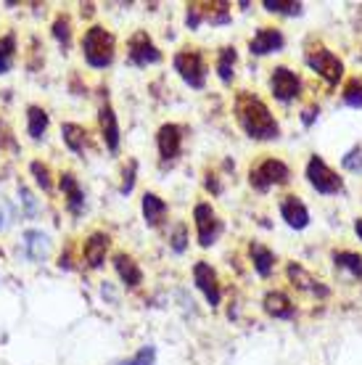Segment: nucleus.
I'll return each instance as SVG.
<instances>
[{"label":"nucleus","mask_w":362,"mask_h":365,"mask_svg":"<svg viewBox=\"0 0 362 365\" xmlns=\"http://www.w3.org/2000/svg\"><path fill=\"white\" fill-rule=\"evenodd\" d=\"M82 51H85V61L95 69H103L114 61V35L106 32L103 27H90L85 32L82 40Z\"/></svg>","instance_id":"nucleus-2"},{"label":"nucleus","mask_w":362,"mask_h":365,"mask_svg":"<svg viewBox=\"0 0 362 365\" xmlns=\"http://www.w3.org/2000/svg\"><path fill=\"white\" fill-rule=\"evenodd\" d=\"M127 58H130V64H135V66H148V64H159V61H162V53H159V48L151 43V37L145 35V32H138V35H133V40H130Z\"/></svg>","instance_id":"nucleus-10"},{"label":"nucleus","mask_w":362,"mask_h":365,"mask_svg":"<svg viewBox=\"0 0 362 365\" xmlns=\"http://www.w3.org/2000/svg\"><path fill=\"white\" fill-rule=\"evenodd\" d=\"M61 191L66 193V207L72 215H80L85 210V193H82L80 182L74 180V175H61Z\"/></svg>","instance_id":"nucleus-18"},{"label":"nucleus","mask_w":362,"mask_h":365,"mask_svg":"<svg viewBox=\"0 0 362 365\" xmlns=\"http://www.w3.org/2000/svg\"><path fill=\"white\" fill-rule=\"evenodd\" d=\"M264 9L270 14H283V16H299L301 3H283V0H264Z\"/></svg>","instance_id":"nucleus-29"},{"label":"nucleus","mask_w":362,"mask_h":365,"mask_svg":"<svg viewBox=\"0 0 362 365\" xmlns=\"http://www.w3.org/2000/svg\"><path fill=\"white\" fill-rule=\"evenodd\" d=\"M317 114H320V106H309V109L304 111V117H301V119H304V125H312Z\"/></svg>","instance_id":"nucleus-38"},{"label":"nucleus","mask_w":362,"mask_h":365,"mask_svg":"<svg viewBox=\"0 0 362 365\" xmlns=\"http://www.w3.org/2000/svg\"><path fill=\"white\" fill-rule=\"evenodd\" d=\"M48 249H51V241H48V236L43 230H27L24 233V252H27L29 259H35V262L46 259Z\"/></svg>","instance_id":"nucleus-17"},{"label":"nucleus","mask_w":362,"mask_h":365,"mask_svg":"<svg viewBox=\"0 0 362 365\" xmlns=\"http://www.w3.org/2000/svg\"><path fill=\"white\" fill-rule=\"evenodd\" d=\"M212 21V24H227L230 14H227V3H193L188 6V27L196 29L201 21Z\"/></svg>","instance_id":"nucleus-9"},{"label":"nucleus","mask_w":362,"mask_h":365,"mask_svg":"<svg viewBox=\"0 0 362 365\" xmlns=\"http://www.w3.org/2000/svg\"><path fill=\"white\" fill-rule=\"evenodd\" d=\"M193 220H196V230H199V244L201 247H212L219 233H222V222H219L217 212L212 210L209 204H196Z\"/></svg>","instance_id":"nucleus-7"},{"label":"nucleus","mask_w":362,"mask_h":365,"mask_svg":"<svg viewBox=\"0 0 362 365\" xmlns=\"http://www.w3.org/2000/svg\"><path fill=\"white\" fill-rule=\"evenodd\" d=\"M236 61H238L236 48H222V53H219V58H217V74L222 83H230V80H233Z\"/></svg>","instance_id":"nucleus-25"},{"label":"nucleus","mask_w":362,"mask_h":365,"mask_svg":"<svg viewBox=\"0 0 362 365\" xmlns=\"http://www.w3.org/2000/svg\"><path fill=\"white\" fill-rule=\"evenodd\" d=\"M252 259L257 273L262 275V278H267L272 273V267H275V255H272L270 249H264L262 244H252Z\"/></svg>","instance_id":"nucleus-24"},{"label":"nucleus","mask_w":362,"mask_h":365,"mask_svg":"<svg viewBox=\"0 0 362 365\" xmlns=\"http://www.w3.org/2000/svg\"><path fill=\"white\" fill-rule=\"evenodd\" d=\"M236 114L241 128L246 130V135L254 138V140H275V138L281 135V128L272 119L270 109L259 98H254V96H238Z\"/></svg>","instance_id":"nucleus-1"},{"label":"nucleus","mask_w":362,"mask_h":365,"mask_svg":"<svg viewBox=\"0 0 362 365\" xmlns=\"http://www.w3.org/2000/svg\"><path fill=\"white\" fill-rule=\"evenodd\" d=\"M354 230H357V236H360V241H362V220H354Z\"/></svg>","instance_id":"nucleus-39"},{"label":"nucleus","mask_w":362,"mask_h":365,"mask_svg":"<svg viewBox=\"0 0 362 365\" xmlns=\"http://www.w3.org/2000/svg\"><path fill=\"white\" fill-rule=\"evenodd\" d=\"M27 119H29V135L35 138V140H40L43 133L48 130V114L40 106H29Z\"/></svg>","instance_id":"nucleus-26"},{"label":"nucleus","mask_w":362,"mask_h":365,"mask_svg":"<svg viewBox=\"0 0 362 365\" xmlns=\"http://www.w3.org/2000/svg\"><path fill=\"white\" fill-rule=\"evenodd\" d=\"M307 64H309V69H312L315 74H320L331 88L338 85V80L344 77V64H341V58H338L336 53H331L328 48L312 51V53L307 56Z\"/></svg>","instance_id":"nucleus-5"},{"label":"nucleus","mask_w":362,"mask_h":365,"mask_svg":"<svg viewBox=\"0 0 362 365\" xmlns=\"http://www.w3.org/2000/svg\"><path fill=\"white\" fill-rule=\"evenodd\" d=\"M170 241H172L175 252H185V247H188V228H185V225H177Z\"/></svg>","instance_id":"nucleus-35"},{"label":"nucleus","mask_w":362,"mask_h":365,"mask_svg":"<svg viewBox=\"0 0 362 365\" xmlns=\"http://www.w3.org/2000/svg\"><path fill=\"white\" fill-rule=\"evenodd\" d=\"M264 312L272 315V318L289 320L296 315V307H294V302H291L283 292H270L267 297H264Z\"/></svg>","instance_id":"nucleus-15"},{"label":"nucleus","mask_w":362,"mask_h":365,"mask_svg":"<svg viewBox=\"0 0 362 365\" xmlns=\"http://www.w3.org/2000/svg\"><path fill=\"white\" fill-rule=\"evenodd\" d=\"M19 193H21V199H24V204H27L29 215H35V199H32V193H29L27 188H19Z\"/></svg>","instance_id":"nucleus-37"},{"label":"nucleus","mask_w":362,"mask_h":365,"mask_svg":"<svg viewBox=\"0 0 362 365\" xmlns=\"http://www.w3.org/2000/svg\"><path fill=\"white\" fill-rule=\"evenodd\" d=\"M106 249H109V236H106V233H93V236L85 241V262H88V267L103 265Z\"/></svg>","instance_id":"nucleus-16"},{"label":"nucleus","mask_w":362,"mask_h":365,"mask_svg":"<svg viewBox=\"0 0 362 365\" xmlns=\"http://www.w3.org/2000/svg\"><path fill=\"white\" fill-rule=\"evenodd\" d=\"M114 267H117L119 278H122L130 289L140 286V281H143V273H140V267L135 265V259H133V257L117 255V257H114Z\"/></svg>","instance_id":"nucleus-19"},{"label":"nucleus","mask_w":362,"mask_h":365,"mask_svg":"<svg viewBox=\"0 0 362 365\" xmlns=\"http://www.w3.org/2000/svg\"><path fill=\"white\" fill-rule=\"evenodd\" d=\"M289 278L294 281V286H299V289H307V292H315V294H320V297H328L326 286H320V281H315L301 265H289Z\"/></svg>","instance_id":"nucleus-22"},{"label":"nucleus","mask_w":362,"mask_h":365,"mask_svg":"<svg viewBox=\"0 0 362 365\" xmlns=\"http://www.w3.org/2000/svg\"><path fill=\"white\" fill-rule=\"evenodd\" d=\"M175 72L180 74L190 88H204L207 83V64L199 51H182L175 56Z\"/></svg>","instance_id":"nucleus-4"},{"label":"nucleus","mask_w":362,"mask_h":365,"mask_svg":"<svg viewBox=\"0 0 362 365\" xmlns=\"http://www.w3.org/2000/svg\"><path fill=\"white\" fill-rule=\"evenodd\" d=\"M53 35L56 40L61 43L63 48H69V43H72V32H69V19L66 16H58L53 24Z\"/></svg>","instance_id":"nucleus-31"},{"label":"nucleus","mask_w":362,"mask_h":365,"mask_svg":"<svg viewBox=\"0 0 362 365\" xmlns=\"http://www.w3.org/2000/svg\"><path fill=\"white\" fill-rule=\"evenodd\" d=\"M100 130H103V140L109 151H117L119 148V125H117V114L111 109L109 103L100 109Z\"/></svg>","instance_id":"nucleus-20"},{"label":"nucleus","mask_w":362,"mask_h":365,"mask_svg":"<svg viewBox=\"0 0 362 365\" xmlns=\"http://www.w3.org/2000/svg\"><path fill=\"white\" fill-rule=\"evenodd\" d=\"M344 103L354 106V109H362V80H349L344 88Z\"/></svg>","instance_id":"nucleus-30"},{"label":"nucleus","mask_w":362,"mask_h":365,"mask_svg":"<svg viewBox=\"0 0 362 365\" xmlns=\"http://www.w3.org/2000/svg\"><path fill=\"white\" fill-rule=\"evenodd\" d=\"M333 262L338 267H344L354 278H362V257L354 255V252H336L333 255Z\"/></svg>","instance_id":"nucleus-27"},{"label":"nucleus","mask_w":362,"mask_h":365,"mask_svg":"<svg viewBox=\"0 0 362 365\" xmlns=\"http://www.w3.org/2000/svg\"><path fill=\"white\" fill-rule=\"evenodd\" d=\"M270 91H272V96H275L278 101L289 103V101L299 98L301 80L294 72H291L289 66H278V69L272 72V77H270Z\"/></svg>","instance_id":"nucleus-8"},{"label":"nucleus","mask_w":362,"mask_h":365,"mask_svg":"<svg viewBox=\"0 0 362 365\" xmlns=\"http://www.w3.org/2000/svg\"><path fill=\"white\" fill-rule=\"evenodd\" d=\"M135 170H138V165H135V162H130V170L125 173V182H122V188H119L122 193L133 191V185H135Z\"/></svg>","instance_id":"nucleus-36"},{"label":"nucleus","mask_w":362,"mask_h":365,"mask_svg":"<svg viewBox=\"0 0 362 365\" xmlns=\"http://www.w3.org/2000/svg\"><path fill=\"white\" fill-rule=\"evenodd\" d=\"M154 360H156V349L154 347H143L135 357L122 360V363H117V365H154Z\"/></svg>","instance_id":"nucleus-32"},{"label":"nucleus","mask_w":362,"mask_h":365,"mask_svg":"<svg viewBox=\"0 0 362 365\" xmlns=\"http://www.w3.org/2000/svg\"><path fill=\"white\" fill-rule=\"evenodd\" d=\"M193 281H196V286L204 292V297H207L209 304H212V307H217L219 299H222V292H219V283H217V273H214L207 262H196V267H193Z\"/></svg>","instance_id":"nucleus-11"},{"label":"nucleus","mask_w":362,"mask_h":365,"mask_svg":"<svg viewBox=\"0 0 362 365\" xmlns=\"http://www.w3.org/2000/svg\"><path fill=\"white\" fill-rule=\"evenodd\" d=\"M14 56H16V40H14V35L0 37V74H6L14 66Z\"/></svg>","instance_id":"nucleus-28"},{"label":"nucleus","mask_w":362,"mask_h":365,"mask_svg":"<svg viewBox=\"0 0 362 365\" xmlns=\"http://www.w3.org/2000/svg\"><path fill=\"white\" fill-rule=\"evenodd\" d=\"M180 146H182V130L177 125H164L159 130V154H162L164 162L177 159Z\"/></svg>","instance_id":"nucleus-12"},{"label":"nucleus","mask_w":362,"mask_h":365,"mask_svg":"<svg viewBox=\"0 0 362 365\" xmlns=\"http://www.w3.org/2000/svg\"><path fill=\"white\" fill-rule=\"evenodd\" d=\"M307 180L317 193H326V196H331V193H338L341 188H344L341 178H338V175H336L333 170L323 162V156H312V159H309Z\"/></svg>","instance_id":"nucleus-3"},{"label":"nucleus","mask_w":362,"mask_h":365,"mask_svg":"<svg viewBox=\"0 0 362 365\" xmlns=\"http://www.w3.org/2000/svg\"><path fill=\"white\" fill-rule=\"evenodd\" d=\"M0 228H3V212H0Z\"/></svg>","instance_id":"nucleus-41"},{"label":"nucleus","mask_w":362,"mask_h":365,"mask_svg":"<svg viewBox=\"0 0 362 365\" xmlns=\"http://www.w3.org/2000/svg\"><path fill=\"white\" fill-rule=\"evenodd\" d=\"M283 43H286V40H283V35L278 29L262 27L252 37L249 48H252V56H264V53H272V51H281Z\"/></svg>","instance_id":"nucleus-13"},{"label":"nucleus","mask_w":362,"mask_h":365,"mask_svg":"<svg viewBox=\"0 0 362 365\" xmlns=\"http://www.w3.org/2000/svg\"><path fill=\"white\" fill-rule=\"evenodd\" d=\"M341 165H344V170H349V173H362V146H354L352 151L341 159Z\"/></svg>","instance_id":"nucleus-33"},{"label":"nucleus","mask_w":362,"mask_h":365,"mask_svg":"<svg viewBox=\"0 0 362 365\" xmlns=\"http://www.w3.org/2000/svg\"><path fill=\"white\" fill-rule=\"evenodd\" d=\"M289 178H291L289 167L283 165V162H278V159H267L259 167H254L252 175H249V180H252V185L257 191H267L272 185H283V182H289Z\"/></svg>","instance_id":"nucleus-6"},{"label":"nucleus","mask_w":362,"mask_h":365,"mask_svg":"<svg viewBox=\"0 0 362 365\" xmlns=\"http://www.w3.org/2000/svg\"><path fill=\"white\" fill-rule=\"evenodd\" d=\"M0 148H3V125H0Z\"/></svg>","instance_id":"nucleus-40"},{"label":"nucleus","mask_w":362,"mask_h":365,"mask_svg":"<svg viewBox=\"0 0 362 365\" xmlns=\"http://www.w3.org/2000/svg\"><path fill=\"white\" fill-rule=\"evenodd\" d=\"M61 135L63 143L72 148L74 154H85V148H88V133H85V128H80V125H63Z\"/></svg>","instance_id":"nucleus-23"},{"label":"nucleus","mask_w":362,"mask_h":365,"mask_svg":"<svg viewBox=\"0 0 362 365\" xmlns=\"http://www.w3.org/2000/svg\"><path fill=\"white\" fill-rule=\"evenodd\" d=\"M281 215H283V220L289 222L291 228L301 230V228H307V225H309L307 207H304L296 196H286V199L281 201Z\"/></svg>","instance_id":"nucleus-14"},{"label":"nucleus","mask_w":362,"mask_h":365,"mask_svg":"<svg viewBox=\"0 0 362 365\" xmlns=\"http://www.w3.org/2000/svg\"><path fill=\"white\" fill-rule=\"evenodd\" d=\"M143 215H145V222H148L151 228H156V225L164 220V215H167V201L159 199L156 193H145L143 196Z\"/></svg>","instance_id":"nucleus-21"},{"label":"nucleus","mask_w":362,"mask_h":365,"mask_svg":"<svg viewBox=\"0 0 362 365\" xmlns=\"http://www.w3.org/2000/svg\"><path fill=\"white\" fill-rule=\"evenodd\" d=\"M32 175H35L37 185H40L43 191H51V173H48L46 165H40V162H32Z\"/></svg>","instance_id":"nucleus-34"}]
</instances>
